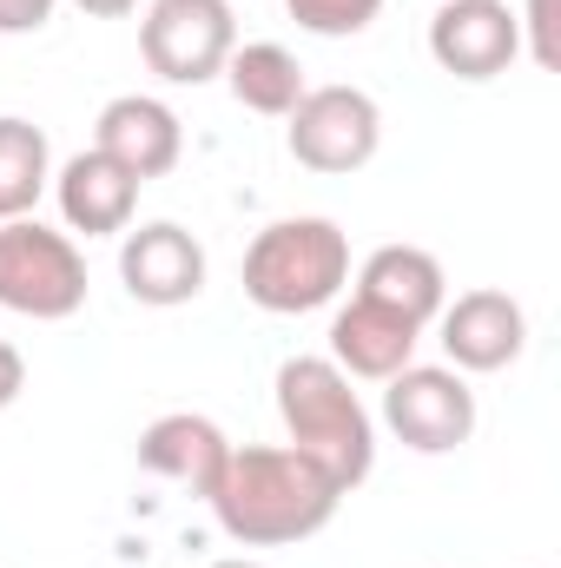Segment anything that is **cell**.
Segmentation results:
<instances>
[{
    "label": "cell",
    "instance_id": "1",
    "mask_svg": "<svg viewBox=\"0 0 561 568\" xmlns=\"http://www.w3.org/2000/svg\"><path fill=\"white\" fill-rule=\"evenodd\" d=\"M344 489L290 443H232L205 509L238 549H290L330 529Z\"/></svg>",
    "mask_w": 561,
    "mask_h": 568
},
{
    "label": "cell",
    "instance_id": "2",
    "mask_svg": "<svg viewBox=\"0 0 561 568\" xmlns=\"http://www.w3.org/2000/svg\"><path fill=\"white\" fill-rule=\"evenodd\" d=\"M272 390H278L284 443L297 456H310L344 496L357 483H370V469H377V417L330 357H284Z\"/></svg>",
    "mask_w": 561,
    "mask_h": 568
},
{
    "label": "cell",
    "instance_id": "3",
    "mask_svg": "<svg viewBox=\"0 0 561 568\" xmlns=\"http://www.w3.org/2000/svg\"><path fill=\"white\" fill-rule=\"evenodd\" d=\"M344 284H350V232L324 212L272 219L245 245V297L272 317L324 311V304H337Z\"/></svg>",
    "mask_w": 561,
    "mask_h": 568
},
{
    "label": "cell",
    "instance_id": "4",
    "mask_svg": "<svg viewBox=\"0 0 561 568\" xmlns=\"http://www.w3.org/2000/svg\"><path fill=\"white\" fill-rule=\"evenodd\" d=\"M0 311L67 324L86 311V252L40 219H0Z\"/></svg>",
    "mask_w": 561,
    "mask_h": 568
},
{
    "label": "cell",
    "instance_id": "5",
    "mask_svg": "<svg viewBox=\"0 0 561 568\" xmlns=\"http://www.w3.org/2000/svg\"><path fill=\"white\" fill-rule=\"evenodd\" d=\"M284 145L304 172L344 179L364 172L384 152V106L364 87H304V100L284 113Z\"/></svg>",
    "mask_w": 561,
    "mask_h": 568
},
{
    "label": "cell",
    "instance_id": "6",
    "mask_svg": "<svg viewBox=\"0 0 561 568\" xmlns=\"http://www.w3.org/2000/svg\"><path fill=\"white\" fill-rule=\"evenodd\" d=\"M238 47L232 0H145L140 53L165 87H212Z\"/></svg>",
    "mask_w": 561,
    "mask_h": 568
},
{
    "label": "cell",
    "instance_id": "7",
    "mask_svg": "<svg viewBox=\"0 0 561 568\" xmlns=\"http://www.w3.org/2000/svg\"><path fill=\"white\" fill-rule=\"evenodd\" d=\"M384 424L417 456H449L476 436V390L449 364H404L384 384Z\"/></svg>",
    "mask_w": 561,
    "mask_h": 568
},
{
    "label": "cell",
    "instance_id": "8",
    "mask_svg": "<svg viewBox=\"0 0 561 568\" xmlns=\"http://www.w3.org/2000/svg\"><path fill=\"white\" fill-rule=\"evenodd\" d=\"M429 60L462 80V87H482V80H502L516 60H522V27H516V7L509 0H442L429 13Z\"/></svg>",
    "mask_w": 561,
    "mask_h": 568
},
{
    "label": "cell",
    "instance_id": "9",
    "mask_svg": "<svg viewBox=\"0 0 561 568\" xmlns=\"http://www.w3.org/2000/svg\"><path fill=\"white\" fill-rule=\"evenodd\" d=\"M436 337H442L449 371H462V377H496V371H509V364L529 351V311H522L509 291L476 284V291H462V297H449V304L436 311Z\"/></svg>",
    "mask_w": 561,
    "mask_h": 568
},
{
    "label": "cell",
    "instance_id": "10",
    "mask_svg": "<svg viewBox=\"0 0 561 568\" xmlns=\"http://www.w3.org/2000/svg\"><path fill=\"white\" fill-rule=\"evenodd\" d=\"M205 245L178 225V219H145L120 232V284L152 304V311H178L205 291Z\"/></svg>",
    "mask_w": 561,
    "mask_h": 568
},
{
    "label": "cell",
    "instance_id": "11",
    "mask_svg": "<svg viewBox=\"0 0 561 568\" xmlns=\"http://www.w3.org/2000/svg\"><path fill=\"white\" fill-rule=\"evenodd\" d=\"M417 344H422V324L350 291V304H337V317H330V351L324 357L350 384H390L404 364H417Z\"/></svg>",
    "mask_w": 561,
    "mask_h": 568
},
{
    "label": "cell",
    "instance_id": "12",
    "mask_svg": "<svg viewBox=\"0 0 561 568\" xmlns=\"http://www.w3.org/2000/svg\"><path fill=\"white\" fill-rule=\"evenodd\" d=\"M53 205L67 219V232L80 239H120L140 212V179L126 165H113L100 145L73 152L60 172H53Z\"/></svg>",
    "mask_w": 561,
    "mask_h": 568
},
{
    "label": "cell",
    "instance_id": "13",
    "mask_svg": "<svg viewBox=\"0 0 561 568\" xmlns=\"http://www.w3.org/2000/svg\"><path fill=\"white\" fill-rule=\"evenodd\" d=\"M93 145L145 185V179H165V172L185 159V126H178V113H172L165 100H152V93H120V100L100 106Z\"/></svg>",
    "mask_w": 561,
    "mask_h": 568
},
{
    "label": "cell",
    "instance_id": "14",
    "mask_svg": "<svg viewBox=\"0 0 561 568\" xmlns=\"http://www.w3.org/2000/svg\"><path fill=\"white\" fill-rule=\"evenodd\" d=\"M225 456H232V436L212 424V417H198V410H165V417H152L140 429V469L178 483V489H192L198 503L212 496Z\"/></svg>",
    "mask_w": 561,
    "mask_h": 568
},
{
    "label": "cell",
    "instance_id": "15",
    "mask_svg": "<svg viewBox=\"0 0 561 568\" xmlns=\"http://www.w3.org/2000/svg\"><path fill=\"white\" fill-rule=\"evenodd\" d=\"M350 291L429 331V324H436V311L449 304V272H442V258H436V252H422V245H377V252L357 265Z\"/></svg>",
    "mask_w": 561,
    "mask_h": 568
},
{
    "label": "cell",
    "instance_id": "16",
    "mask_svg": "<svg viewBox=\"0 0 561 568\" xmlns=\"http://www.w3.org/2000/svg\"><path fill=\"white\" fill-rule=\"evenodd\" d=\"M218 80H225L232 100H238L245 113H258V120H284V113L304 100V67H297V53L278 47V40H238Z\"/></svg>",
    "mask_w": 561,
    "mask_h": 568
},
{
    "label": "cell",
    "instance_id": "17",
    "mask_svg": "<svg viewBox=\"0 0 561 568\" xmlns=\"http://www.w3.org/2000/svg\"><path fill=\"white\" fill-rule=\"evenodd\" d=\"M53 192V145L33 120L0 113V219H33V205Z\"/></svg>",
    "mask_w": 561,
    "mask_h": 568
},
{
    "label": "cell",
    "instance_id": "18",
    "mask_svg": "<svg viewBox=\"0 0 561 568\" xmlns=\"http://www.w3.org/2000/svg\"><path fill=\"white\" fill-rule=\"evenodd\" d=\"M284 13L317 40H357L384 13V0H284Z\"/></svg>",
    "mask_w": 561,
    "mask_h": 568
},
{
    "label": "cell",
    "instance_id": "19",
    "mask_svg": "<svg viewBox=\"0 0 561 568\" xmlns=\"http://www.w3.org/2000/svg\"><path fill=\"white\" fill-rule=\"evenodd\" d=\"M516 27H522V53H529L542 73H555V67H561V47H555V0H529V7L516 13Z\"/></svg>",
    "mask_w": 561,
    "mask_h": 568
},
{
    "label": "cell",
    "instance_id": "20",
    "mask_svg": "<svg viewBox=\"0 0 561 568\" xmlns=\"http://www.w3.org/2000/svg\"><path fill=\"white\" fill-rule=\"evenodd\" d=\"M60 0H0V33H40Z\"/></svg>",
    "mask_w": 561,
    "mask_h": 568
},
{
    "label": "cell",
    "instance_id": "21",
    "mask_svg": "<svg viewBox=\"0 0 561 568\" xmlns=\"http://www.w3.org/2000/svg\"><path fill=\"white\" fill-rule=\"evenodd\" d=\"M20 390H27V357H20V351H13V344L0 337V410H7V404H13Z\"/></svg>",
    "mask_w": 561,
    "mask_h": 568
},
{
    "label": "cell",
    "instance_id": "22",
    "mask_svg": "<svg viewBox=\"0 0 561 568\" xmlns=\"http://www.w3.org/2000/svg\"><path fill=\"white\" fill-rule=\"evenodd\" d=\"M73 7H80V13H93V20H126L140 0H73Z\"/></svg>",
    "mask_w": 561,
    "mask_h": 568
},
{
    "label": "cell",
    "instance_id": "23",
    "mask_svg": "<svg viewBox=\"0 0 561 568\" xmlns=\"http://www.w3.org/2000/svg\"><path fill=\"white\" fill-rule=\"evenodd\" d=\"M212 568H272V562H252V556H225V562H212Z\"/></svg>",
    "mask_w": 561,
    "mask_h": 568
}]
</instances>
